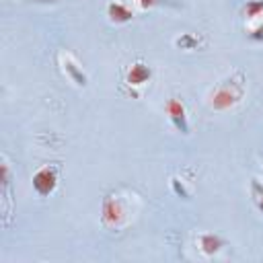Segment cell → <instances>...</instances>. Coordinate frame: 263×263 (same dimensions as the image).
I'll return each mask as SVG.
<instances>
[{"label":"cell","instance_id":"cell-11","mask_svg":"<svg viewBox=\"0 0 263 263\" xmlns=\"http://www.w3.org/2000/svg\"><path fill=\"white\" fill-rule=\"evenodd\" d=\"M245 29H247V33H249V37H251L253 41H261V43H263V18L245 23Z\"/></svg>","mask_w":263,"mask_h":263},{"label":"cell","instance_id":"cell-2","mask_svg":"<svg viewBox=\"0 0 263 263\" xmlns=\"http://www.w3.org/2000/svg\"><path fill=\"white\" fill-rule=\"evenodd\" d=\"M138 199L134 193L127 191H111L103 197L101 203V222L105 228H125L134 214L138 212Z\"/></svg>","mask_w":263,"mask_h":263},{"label":"cell","instance_id":"cell-12","mask_svg":"<svg viewBox=\"0 0 263 263\" xmlns=\"http://www.w3.org/2000/svg\"><path fill=\"white\" fill-rule=\"evenodd\" d=\"M175 45H179L181 49H197L199 39L195 35H191V33H183L181 37L175 39Z\"/></svg>","mask_w":263,"mask_h":263},{"label":"cell","instance_id":"cell-4","mask_svg":"<svg viewBox=\"0 0 263 263\" xmlns=\"http://www.w3.org/2000/svg\"><path fill=\"white\" fill-rule=\"evenodd\" d=\"M164 113L168 117V121L173 123V127L181 134H189L191 132V125H189V117H187V107L185 103L179 99V97H171L166 103H164Z\"/></svg>","mask_w":263,"mask_h":263},{"label":"cell","instance_id":"cell-7","mask_svg":"<svg viewBox=\"0 0 263 263\" xmlns=\"http://www.w3.org/2000/svg\"><path fill=\"white\" fill-rule=\"evenodd\" d=\"M107 12V18L115 25H123V23H129L134 16H136V10L134 6L127 2V0H111L105 8Z\"/></svg>","mask_w":263,"mask_h":263},{"label":"cell","instance_id":"cell-8","mask_svg":"<svg viewBox=\"0 0 263 263\" xmlns=\"http://www.w3.org/2000/svg\"><path fill=\"white\" fill-rule=\"evenodd\" d=\"M195 245H197V249H199L201 255L214 257V255H218L226 247V240L220 234H216V232H199Z\"/></svg>","mask_w":263,"mask_h":263},{"label":"cell","instance_id":"cell-10","mask_svg":"<svg viewBox=\"0 0 263 263\" xmlns=\"http://www.w3.org/2000/svg\"><path fill=\"white\" fill-rule=\"evenodd\" d=\"M249 193H251V199L255 203V208L263 214V181L253 177L251 179V185H249Z\"/></svg>","mask_w":263,"mask_h":263},{"label":"cell","instance_id":"cell-3","mask_svg":"<svg viewBox=\"0 0 263 263\" xmlns=\"http://www.w3.org/2000/svg\"><path fill=\"white\" fill-rule=\"evenodd\" d=\"M31 183H33V189H35V193L39 197L51 195L55 191V187H58V168L53 164H43L41 168L35 171Z\"/></svg>","mask_w":263,"mask_h":263},{"label":"cell","instance_id":"cell-9","mask_svg":"<svg viewBox=\"0 0 263 263\" xmlns=\"http://www.w3.org/2000/svg\"><path fill=\"white\" fill-rule=\"evenodd\" d=\"M242 16H245V23L263 18V0H249L242 6Z\"/></svg>","mask_w":263,"mask_h":263},{"label":"cell","instance_id":"cell-5","mask_svg":"<svg viewBox=\"0 0 263 263\" xmlns=\"http://www.w3.org/2000/svg\"><path fill=\"white\" fill-rule=\"evenodd\" d=\"M60 64H62V72L76 84V86H86V82H88V76H86V72L82 70V66H80V62L72 55V53H60Z\"/></svg>","mask_w":263,"mask_h":263},{"label":"cell","instance_id":"cell-6","mask_svg":"<svg viewBox=\"0 0 263 263\" xmlns=\"http://www.w3.org/2000/svg\"><path fill=\"white\" fill-rule=\"evenodd\" d=\"M150 80H152V68H150L146 62H142V60L129 64V68L125 70V76H123V82H125L127 86H132V88L144 86V84H148Z\"/></svg>","mask_w":263,"mask_h":263},{"label":"cell","instance_id":"cell-13","mask_svg":"<svg viewBox=\"0 0 263 263\" xmlns=\"http://www.w3.org/2000/svg\"><path fill=\"white\" fill-rule=\"evenodd\" d=\"M134 4L142 10H148V8H156V6H166V4H177L175 0H134Z\"/></svg>","mask_w":263,"mask_h":263},{"label":"cell","instance_id":"cell-1","mask_svg":"<svg viewBox=\"0 0 263 263\" xmlns=\"http://www.w3.org/2000/svg\"><path fill=\"white\" fill-rule=\"evenodd\" d=\"M247 95V78L242 70L230 72L226 78H222L210 92H208V107L212 111L224 113L234 109L236 105L242 103Z\"/></svg>","mask_w":263,"mask_h":263}]
</instances>
